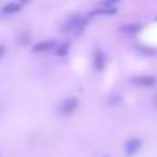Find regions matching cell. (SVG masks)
I'll return each instance as SVG.
<instances>
[{"mask_svg":"<svg viewBox=\"0 0 157 157\" xmlns=\"http://www.w3.org/2000/svg\"><path fill=\"white\" fill-rule=\"evenodd\" d=\"M93 64H95L96 71H103V68H105V54L101 51H95V54H93Z\"/></svg>","mask_w":157,"mask_h":157,"instance_id":"cell-5","label":"cell"},{"mask_svg":"<svg viewBox=\"0 0 157 157\" xmlns=\"http://www.w3.org/2000/svg\"><path fill=\"white\" fill-rule=\"evenodd\" d=\"M85 25H86V19L81 17V15H78V14H75V15H71V17H69L64 24H63V31L78 34V32L83 31V27H85Z\"/></svg>","mask_w":157,"mask_h":157,"instance_id":"cell-1","label":"cell"},{"mask_svg":"<svg viewBox=\"0 0 157 157\" xmlns=\"http://www.w3.org/2000/svg\"><path fill=\"white\" fill-rule=\"evenodd\" d=\"M76 108H78V100L76 98H66V100H63L61 105H59V112H61L63 115H69V113H73Z\"/></svg>","mask_w":157,"mask_h":157,"instance_id":"cell-2","label":"cell"},{"mask_svg":"<svg viewBox=\"0 0 157 157\" xmlns=\"http://www.w3.org/2000/svg\"><path fill=\"white\" fill-rule=\"evenodd\" d=\"M140 147H142V142H140L139 139H130V140H127V144H125V154L127 155H133V154L139 152Z\"/></svg>","mask_w":157,"mask_h":157,"instance_id":"cell-4","label":"cell"},{"mask_svg":"<svg viewBox=\"0 0 157 157\" xmlns=\"http://www.w3.org/2000/svg\"><path fill=\"white\" fill-rule=\"evenodd\" d=\"M122 31L133 34V32H139V31H140V25H139V24H123V25H122Z\"/></svg>","mask_w":157,"mask_h":157,"instance_id":"cell-9","label":"cell"},{"mask_svg":"<svg viewBox=\"0 0 157 157\" xmlns=\"http://www.w3.org/2000/svg\"><path fill=\"white\" fill-rule=\"evenodd\" d=\"M115 14H117L115 9H108V7H101L91 12V15H115Z\"/></svg>","mask_w":157,"mask_h":157,"instance_id":"cell-8","label":"cell"},{"mask_svg":"<svg viewBox=\"0 0 157 157\" xmlns=\"http://www.w3.org/2000/svg\"><path fill=\"white\" fill-rule=\"evenodd\" d=\"M132 81L135 85H140V86H154L155 85V76H149V75H140V76H133Z\"/></svg>","mask_w":157,"mask_h":157,"instance_id":"cell-3","label":"cell"},{"mask_svg":"<svg viewBox=\"0 0 157 157\" xmlns=\"http://www.w3.org/2000/svg\"><path fill=\"white\" fill-rule=\"evenodd\" d=\"M51 48H54V42L52 41H46V42H39V44L34 46V51L36 52H44V51H49Z\"/></svg>","mask_w":157,"mask_h":157,"instance_id":"cell-7","label":"cell"},{"mask_svg":"<svg viewBox=\"0 0 157 157\" xmlns=\"http://www.w3.org/2000/svg\"><path fill=\"white\" fill-rule=\"evenodd\" d=\"M4 52H5V46H0V56L4 54Z\"/></svg>","mask_w":157,"mask_h":157,"instance_id":"cell-11","label":"cell"},{"mask_svg":"<svg viewBox=\"0 0 157 157\" xmlns=\"http://www.w3.org/2000/svg\"><path fill=\"white\" fill-rule=\"evenodd\" d=\"M21 10V4H15V2H9L2 7V12L4 14H17Z\"/></svg>","mask_w":157,"mask_h":157,"instance_id":"cell-6","label":"cell"},{"mask_svg":"<svg viewBox=\"0 0 157 157\" xmlns=\"http://www.w3.org/2000/svg\"><path fill=\"white\" fill-rule=\"evenodd\" d=\"M68 48H69L68 42H66V44H63L61 48H58V56H66V52H68Z\"/></svg>","mask_w":157,"mask_h":157,"instance_id":"cell-10","label":"cell"}]
</instances>
